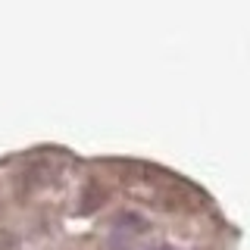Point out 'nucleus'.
<instances>
[{
	"instance_id": "1",
	"label": "nucleus",
	"mask_w": 250,
	"mask_h": 250,
	"mask_svg": "<svg viewBox=\"0 0 250 250\" xmlns=\"http://www.w3.org/2000/svg\"><path fill=\"white\" fill-rule=\"evenodd\" d=\"M153 250H178V247H172V244H163V247H153Z\"/></svg>"
}]
</instances>
